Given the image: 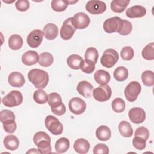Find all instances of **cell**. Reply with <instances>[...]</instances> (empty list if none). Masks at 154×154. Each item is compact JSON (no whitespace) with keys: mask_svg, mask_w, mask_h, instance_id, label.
<instances>
[{"mask_svg":"<svg viewBox=\"0 0 154 154\" xmlns=\"http://www.w3.org/2000/svg\"><path fill=\"white\" fill-rule=\"evenodd\" d=\"M29 81L38 89H42L46 87L49 82L48 73L42 69H34L28 73Z\"/></svg>","mask_w":154,"mask_h":154,"instance_id":"6da1fadb","label":"cell"},{"mask_svg":"<svg viewBox=\"0 0 154 154\" xmlns=\"http://www.w3.org/2000/svg\"><path fill=\"white\" fill-rule=\"evenodd\" d=\"M33 141L40 153L48 154L51 153V137L48 134L43 131L37 132L33 137Z\"/></svg>","mask_w":154,"mask_h":154,"instance_id":"7a4b0ae2","label":"cell"},{"mask_svg":"<svg viewBox=\"0 0 154 154\" xmlns=\"http://www.w3.org/2000/svg\"><path fill=\"white\" fill-rule=\"evenodd\" d=\"M0 120L3 124L4 129L6 132L9 134L14 132L17 126L13 112L8 109L2 110L0 112Z\"/></svg>","mask_w":154,"mask_h":154,"instance_id":"3957f363","label":"cell"},{"mask_svg":"<svg viewBox=\"0 0 154 154\" xmlns=\"http://www.w3.org/2000/svg\"><path fill=\"white\" fill-rule=\"evenodd\" d=\"M45 125L47 129L54 135H61L63 131V126L57 118L52 115L46 116Z\"/></svg>","mask_w":154,"mask_h":154,"instance_id":"277c9868","label":"cell"},{"mask_svg":"<svg viewBox=\"0 0 154 154\" xmlns=\"http://www.w3.org/2000/svg\"><path fill=\"white\" fill-rule=\"evenodd\" d=\"M119 58V54L116 50L108 49L103 52L100 58V63L106 68H111L117 63Z\"/></svg>","mask_w":154,"mask_h":154,"instance_id":"5b68a950","label":"cell"},{"mask_svg":"<svg viewBox=\"0 0 154 154\" xmlns=\"http://www.w3.org/2000/svg\"><path fill=\"white\" fill-rule=\"evenodd\" d=\"M23 101L22 93L17 90H12L2 99V102L4 105L7 107H14L20 105Z\"/></svg>","mask_w":154,"mask_h":154,"instance_id":"8992f818","label":"cell"},{"mask_svg":"<svg viewBox=\"0 0 154 154\" xmlns=\"http://www.w3.org/2000/svg\"><path fill=\"white\" fill-rule=\"evenodd\" d=\"M111 87L108 84H101L93 91V96L98 102H103L108 100L111 96Z\"/></svg>","mask_w":154,"mask_h":154,"instance_id":"52a82bcc","label":"cell"},{"mask_svg":"<svg viewBox=\"0 0 154 154\" xmlns=\"http://www.w3.org/2000/svg\"><path fill=\"white\" fill-rule=\"evenodd\" d=\"M141 87L137 81L130 82L126 87L124 91L126 99L131 102H134L141 93Z\"/></svg>","mask_w":154,"mask_h":154,"instance_id":"ba28073f","label":"cell"},{"mask_svg":"<svg viewBox=\"0 0 154 154\" xmlns=\"http://www.w3.org/2000/svg\"><path fill=\"white\" fill-rule=\"evenodd\" d=\"M123 23V19L117 16L108 18L105 20L103 24V30L108 34L119 32Z\"/></svg>","mask_w":154,"mask_h":154,"instance_id":"9c48e42d","label":"cell"},{"mask_svg":"<svg viewBox=\"0 0 154 154\" xmlns=\"http://www.w3.org/2000/svg\"><path fill=\"white\" fill-rule=\"evenodd\" d=\"M76 28L72 22V17L66 19L60 29V36L62 39L68 40L72 38Z\"/></svg>","mask_w":154,"mask_h":154,"instance_id":"30bf717a","label":"cell"},{"mask_svg":"<svg viewBox=\"0 0 154 154\" xmlns=\"http://www.w3.org/2000/svg\"><path fill=\"white\" fill-rule=\"evenodd\" d=\"M85 9L91 14H100L105 11L106 5L103 1L91 0L87 2Z\"/></svg>","mask_w":154,"mask_h":154,"instance_id":"8fae6325","label":"cell"},{"mask_svg":"<svg viewBox=\"0 0 154 154\" xmlns=\"http://www.w3.org/2000/svg\"><path fill=\"white\" fill-rule=\"evenodd\" d=\"M69 108L71 112L76 115L82 114L86 109V103L79 97H73L69 102Z\"/></svg>","mask_w":154,"mask_h":154,"instance_id":"7c38bea8","label":"cell"},{"mask_svg":"<svg viewBox=\"0 0 154 154\" xmlns=\"http://www.w3.org/2000/svg\"><path fill=\"white\" fill-rule=\"evenodd\" d=\"M72 22L76 29H83L89 25L90 19L85 13L79 12L76 13L72 17Z\"/></svg>","mask_w":154,"mask_h":154,"instance_id":"4fadbf2b","label":"cell"},{"mask_svg":"<svg viewBox=\"0 0 154 154\" xmlns=\"http://www.w3.org/2000/svg\"><path fill=\"white\" fill-rule=\"evenodd\" d=\"M43 32L40 29L32 31L27 36L26 41L28 45L32 48L38 47L43 40Z\"/></svg>","mask_w":154,"mask_h":154,"instance_id":"5bb4252c","label":"cell"},{"mask_svg":"<svg viewBox=\"0 0 154 154\" xmlns=\"http://www.w3.org/2000/svg\"><path fill=\"white\" fill-rule=\"evenodd\" d=\"M130 120L135 124L143 123L146 119V112L143 109L138 107L131 108L128 112Z\"/></svg>","mask_w":154,"mask_h":154,"instance_id":"9a60e30c","label":"cell"},{"mask_svg":"<svg viewBox=\"0 0 154 154\" xmlns=\"http://www.w3.org/2000/svg\"><path fill=\"white\" fill-rule=\"evenodd\" d=\"M93 88V86L87 81H80L76 87V90L78 93L85 98H90L91 97Z\"/></svg>","mask_w":154,"mask_h":154,"instance_id":"2e32d148","label":"cell"},{"mask_svg":"<svg viewBox=\"0 0 154 154\" xmlns=\"http://www.w3.org/2000/svg\"><path fill=\"white\" fill-rule=\"evenodd\" d=\"M8 82L11 87H21L24 85L25 81L22 73L18 72H13L8 75Z\"/></svg>","mask_w":154,"mask_h":154,"instance_id":"e0dca14e","label":"cell"},{"mask_svg":"<svg viewBox=\"0 0 154 154\" xmlns=\"http://www.w3.org/2000/svg\"><path fill=\"white\" fill-rule=\"evenodd\" d=\"M146 14V9L144 7L136 5L128 8L126 11L127 17L129 18H138L144 16Z\"/></svg>","mask_w":154,"mask_h":154,"instance_id":"ac0fdd59","label":"cell"},{"mask_svg":"<svg viewBox=\"0 0 154 154\" xmlns=\"http://www.w3.org/2000/svg\"><path fill=\"white\" fill-rule=\"evenodd\" d=\"M39 56L36 51H28L22 56V63L26 66H32L38 61Z\"/></svg>","mask_w":154,"mask_h":154,"instance_id":"d6986e66","label":"cell"},{"mask_svg":"<svg viewBox=\"0 0 154 154\" xmlns=\"http://www.w3.org/2000/svg\"><path fill=\"white\" fill-rule=\"evenodd\" d=\"M43 34L47 40H54L58 36V28L54 23H48L43 28Z\"/></svg>","mask_w":154,"mask_h":154,"instance_id":"ffe728a7","label":"cell"},{"mask_svg":"<svg viewBox=\"0 0 154 154\" xmlns=\"http://www.w3.org/2000/svg\"><path fill=\"white\" fill-rule=\"evenodd\" d=\"M89 142L84 138L77 139L73 144V149L76 152L79 154L87 153L90 149Z\"/></svg>","mask_w":154,"mask_h":154,"instance_id":"44dd1931","label":"cell"},{"mask_svg":"<svg viewBox=\"0 0 154 154\" xmlns=\"http://www.w3.org/2000/svg\"><path fill=\"white\" fill-rule=\"evenodd\" d=\"M4 144L7 149L13 151L19 147V141L16 136L8 135L4 139Z\"/></svg>","mask_w":154,"mask_h":154,"instance_id":"7402d4cb","label":"cell"},{"mask_svg":"<svg viewBox=\"0 0 154 154\" xmlns=\"http://www.w3.org/2000/svg\"><path fill=\"white\" fill-rule=\"evenodd\" d=\"M96 136L99 140L107 141L111 136V132L109 127L102 125L99 126L96 131Z\"/></svg>","mask_w":154,"mask_h":154,"instance_id":"603a6c76","label":"cell"},{"mask_svg":"<svg viewBox=\"0 0 154 154\" xmlns=\"http://www.w3.org/2000/svg\"><path fill=\"white\" fill-rule=\"evenodd\" d=\"M94 78L99 84H107L111 79L109 73L104 70H98L94 74Z\"/></svg>","mask_w":154,"mask_h":154,"instance_id":"cb8c5ba5","label":"cell"},{"mask_svg":"<svg viewBox=\"0 0 154 154\" xmlns=\"http://www.w3.org/2000/svg\"><path fill=\"white\" fill-rule=\"evenodd\" d=\"M129 2V0H113L111 2V9L115 13H122L126 8Z\"/></svg>","mask_w":154,"mask_h":154,"instance_id":"d4e9b609","label":"cell"},{"mask_svg":"<svg viewBox=\"0 0 154 154\" xmlns=\"http://www.w3.org/2000/svg\"><path fill=\"white\" fill-rule=\"evenodd\" d=\"M82 58L76 54H72L69 56L67 59V63L69 67L73 70H78L80 69L81 63L83 61Z\"/></svg>","mask_w":154,"mask_h":154,"instance_id":"484cf974","label":"cell"},{"mask_svg":"<svg viewBox=\"0 0 154 154\" xmlns=\"http://www.w3.org/2000/svg\"><path fill=\"white\" fill-rule=\"evenodd\" d=\"M70 147V141L68 138L62 137L59 138L55 144V149L57 153H63L69 149Z\"/></svg>","mask_w":154,"mask_h":154,"instance_id":"4316f807","label":"cell"},{"mask_svg":"<svg viewBox=\"0 0 154 154\" xmlns=\"http://www.w3.org/2000/svg\"><path fill=\"white\" fill-rule=\"evenodd\" d=\"M118 129L120 135L124 137L128 138L132 135L133 129L131 124L126 121L120 122L119 125Z\"/></svg>","mask_w":154,"mask_h":154,"instance_id":"83f0119b","label":"cell"},{"mask_svg":"<svg viewBox=\"0 0 154 154\" xmlns=\"http://www.w3.org/2000/svg\"><path fill=\"white\" fill-rule=\"evenodd\" d=\"M23 45V39L18 34H13L8 38V46L13 50L20 49Z\"/></svg>","mask_w":154,"mask_h":154,"instance_id":"f1b7e54d","label":"cell"},{"mask_svg":"<svg viewBox=\"0 0 154 154\" xmlns=\"http://www.w3.org/2000/svg\"><path fill=\"white\" fill-rule=\"evenodd\" d=\"M48 103L51 106V109L57 108L63 104L61 96L55 92L51 93L48 95Z\"/></svg>","mask_w":154,"mask_h":154,"instance_id":"f546056e","label":"cell"},{"mask_svg":"<svg viewBox=\"0 0 154 154\" xmlns=\"http://www.w3.org/2000/svg\"><path fill=\"white\" fill-rule=\"evenodd\" d=\"M54 61L52 55L49 52H43L40 54L38 64L44 67H47L52 65Z\"/></svg>","mask_w":154,"mask_h":154,"instance_id":"4dcf8cb0","label":"cell"},{"mask_svg":"<svg viewBox=\"0 0 154 154\" xmlns=\"http://www.w3.org/2000/svg\"><path fill=\"white\" fill-rule=\"evenodd\" d=\"M113 75L116 80L117 81L122 82L127 79L128 76V70L126 67L123 66H120L115 69Z\"/></svg>","mask_w":154,"mask_h":154,"instance_id":"1f68e13d","label":"cell"},{"mask_svg":"<svg viewBox=\"0 0 154 154\" xmlns=\"http://www.w3.org/2000/svg\"><path fill=\"white\" fill-rule=\"evenodd\" d=\"M69 4V1L63 0H53L51 1V8L57 12H61L64 11Z\"/></svg>","mask_w":154,"mask_h":154,"instance_id":"d6a6232c","label":"cell"},{"mask_svg":"<svg viewBox=\"0 0 154 154\" xmlns=\"http://www.w3.org/2000/svg\"><path fill=\"white\" fill-rule=\"evenodd\" d=\"M84 57L85 60L90 61L96 64L99 58L98 51L96 48L94 47H90L85 51Z\"/></svg>","mask_w":154,"mask_h":154,"instance_id":"836d02e7","label":"cell"},{"mask_svg":"<svg viewBox=\"0 0 154 154\" xmlns=\"http://www.w3.org/2000/svg\"><path fill=\"white\" fill-rule=\"evenodd\" d=\"M48 94L42 89L35 90L33 94L34 100L38 104H45L48 102Z\"/></svg>","mask_w":154,"mask_h":154,"instance_id":"e575fe53","label":"cell"},{"mask_svg":"<svg viewBox=\"0 0 154 154\" xmlns=\"http://www.w3.org/2000/svg\"><path fill=\"white\" fill-rule=\"evenodd\" d=\"M141 55L147 60H153L154 59V43L147 45L142 50Z\"/></svg>","mask_w":154,"mask_h":154,"instance_id":"d590c367","label":"cell"},{"mask_svg":"<svg viewBox=\"0 0 154 154\" xmlns=\"http://www.w3.org/2000/svg\"><path fill=\"white\" fill-rule=\"evenodd\" d=\"M143 83L148 87H151L154 84V73L151 70H146L141 75Z\"/></svg>","mask_w":154,"mask_h":154,"instance_id":"8d00e7d4","label":"cell"},{"mask_svg":"<svg viewBox=\"0 0 154 154\" xmlns=\"http://www.w3.org/2000/svg\"><path fill=\"white\" fill-rule=\"evenodd\" d=\"M112 110L117 113H120L124 111L125 109V102L122 98H116L112 102Z\"/></svg>","mask_w":154,"mask_h":154,"instance_id":"74e56055","label":"cell"},{"mask_svg":"<svg viewBox=\"0 0 154 154\" xmlns=\"http://www.w3.org/2000/svg\"><path fill=\"white\" fill-rule=\"evenodd\" d=\"M134 55V49L131 46H125L122 48L120 52L122 58L126 61H129L132 59Z\"/></svg>","mask_w":154,"mask_h":154,"instance_id":"f35d334b","label":"cell"},{"mask_svg":"<svg viewBox=\"0 0 154 154\" xmlns=\"http://www.w3.org/2000/svg\"><path fill=\"white\" fill-rule=\"evenodd\" d=\"M80 69L85 73H91L95 69V64L90 61L84 60L81 64Z\"/></svg>","mask_w":154,"mask_h":154,"instance_id":"ab89813d","label":"cell"},{"mask_svg":"<svg viewBox=\"0 0 154 154\" xmlns=\"http://www.w3.org/2000/svg\"><path fill=\"white\" fill-rule=\"evenodd\" d=\"M132 30V23L127 20L123 19V23L120 30L119 31V34L122 35H129Z\"/></svg>","mask_w":154,"mask_h":154,"instance_id":"60d3db41","label":"cell"},{"mask_svg":"<svg viewBox=\"0 0 154 154\" xmlns=\"http://www.w3.org/2000/svg\"><path fill=\"white\" fill-rule=\"evenodd\" d=\"M149 135H150V133L148 129L146 128V127L141 126L135 130L134 137H138L147 141L149 137Z\"/></svg>","mask_w":154,"mask_h":154,"instance_id":"b9f144b4","label":"cell"},{"mask_svg":"<svg viewBox=\"0 0 154 154\" xmlns=\"http://www.w3.org/2000/svg\"><path fill=\"white\" fill-rule=\"evenodd\" d=\"M132 144L136 149L142 150L144 149L146 146V141L140 137H134L132 140Z\"/></svg>","mask_w":154,"mask_h":154,"instance_id":"7bdbcfd3","label":"cell"},{"mask_svg":"<svg viewBox=\"0 0 154 154\" xmlns=\"http://www.w3.org/2000/svg\"><path fill=\"white\" fill-rule=\"evenodd\" d=\"M93 153L98 154V153H103V154H108L109 153V148L105 144L99 143L96 144L93 149Z\"/></svg>","mask_w":154,"mask_h":154,"instance_id":"ee69618b","label":"cell"},{"mask_svg":"<svg viewBox=\"0 0 154 154\" xmlns=\"http://www.w3.org/2000/svg\"><path fill=\"white\" fill-rule=\"evenodd\" d=\"M16 8L20 11H25L29 8V2L27 0H18L15 3Z\"/></svg>","mask_w":154,"mask_h":154,"instance_id":"f6af8a7d","label":"cell"},{"mask_svg":"<svg viewBox=\"0 0 154 154\" xmlns=\"http://www.w3.org/2000/svg\"><path fill=\"white\" fill-rule=\"evenodd\" d=\"M66 111V106L64 105V104L63 103L62 105L58 106L57 108L51 109V111L53 114L57 115V116H62L63 115Z\"/></svg>","mask_w":154,"mask_h":154,"instance_id":"bcb514c9","label":"cell"},{"mask_svg":"<svg viewBox=\"0 0 154 154\" xmlns=\"http://www.w3.org/2000/svg\"><path fill=\"white\" fill-rule=\"evenodd\" d=\"M40 153L38 151V150H36L35 149H31V150L28 151V152H26V153Z\"/></svg>","mask_w":154,"mask_h":154,"instance_id":"7dc6e473","label":"cell"}]
</instances>
